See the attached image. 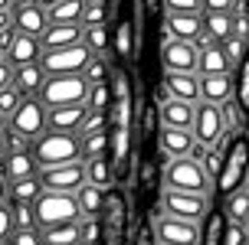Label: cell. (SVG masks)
Segmentation results:
<instances>
[{"instance_id":"6da1fadb","label":"cell","mask_w":249,"mask_h":245,"mask_svg":"<svg viewBox=\"0 0 249 245\" xmlns=\"http://www.w3.org/2000/svg\"><path fill=\"white\" fill-rule=\"evenodd\" d=\"M216 190L220 196H233L239 190H246L249 180V134H236L223 150L220 170H216Z\"/></svg>"},{"instance_id":"7a4b0ae2","label":"cell","mask_w":249,"mask_h":245,"mask_svg":"<svg viewBox=\"0 0 249 245\" xmlns=\"http://www.w3.org/2000/svg\"><path fill=\"white\" fill-rule=\"evenodd\" d=\"M30 154L39 163V170L46 167H66V163H79V137L75 134H56V131H43L36 141H30Z\"/></svg>"},{"instance_id":"3957f363","label":"cell","mask_w":249,"mask_h":245,"mask_svg":"<svg viewBox=\"0 0 249 245\" xmlns=\"http://www.w3.org/2000/svg\"><path fill=\"white\" fill-rule=\"evenodd\" d=\"M89 85L82 82V75H56V79H46L43 88H39V105L50 108H66V105H86Z\"/></svg>"},{"instance_id":"277c9868","label":"cell","mask_w":249,"mask_h":245,"mask_svg":"<svg viewBox=\"0 0 249 245\" xmlns=\"http://www.w3.org/2000/svg\"><path fill=\"white\" fill-rule=\"evenodd\" d=\"M164 183L167 190L177 193H194V196H207L210 193V177L203 173L200 163L194 160H167V170H164Z\"/></svg>"},{"instance_id":"5b68a950","label":"cell","mask_w":249,"mask_h":245,"mask_svg":"<svg viewBox=\"0 0 249 245\" xmlns=\"http://www.w3.org/2000/svg\"><path fill=\"white\" fill-rule=\"evenodd\" d=\"M33 216H36V229H50V226H66V222H79V206L72 196L59 193H43L33 203Z\"/></svg>"},{"instance_id":"8992f818","label":"cell","mask_w":249,"mask_h":245,"mask_svg":"<svg viewBox=\"0 0 249 245\" xmlns=\"http://www.w3.org/2000/svg\"><path fill=\"white\" fill-rule=\"evenodd\" d=\"M89 62L86 46H69V49H56V52H43L39 56V69L46 79H56V75H79Z\"/></svg>"},{"instance_id":"52a82bcc","label":"cell","mask_w":249,"mask_h":245,"mask_svg":"<svg viewBox=\"0 0 249 245\" xmlns=\"http://www.w3.org/2000/svg\"><path fill=\"white\" fill-rule=\"evenodd\" d=\"M7 131L26 137V141H36L46 131V108L39 105V98H23L20 108L13 111V118L7 121Z\"/></svg>"},{"instance_id":"ba28073f","label":"cell","mask_w":249,"mask_h":245,"mask_svg":"<svg viewBox=\"0 0 249 245\" xmlns=\"http://www.w3.org/2000/svg\"><path fill=\"white\" fill-rule=\"evenodd\" d=\"M190 134L200 147H216L223 141L226 128H223V118H220V108H213L207 101H197L194 108V124H190Z\"/></svg>"},{"instance_id":"9c48e42d","label":"cell","mask_w":249,"mask_h":245,"mask_svg":"<svg viewBox=\"0 0 249 245\" xmlns=\"http://www.w3.org/2000/svg\"><path fill=\"white\" fill-rule=\"evenodd\" d=\"M86 183L82 163H66V167H46L39 170V186L43 193H59V196H75V190Z\"/></svg>"},{"instance_id":"30bf717a","label":"cell","mask_w":249,"mask_h":245,"mask_svg":"<svg viewBox=\"0 0 249 245\" xmlns=\"http://www.w3.org/2000/svg\"><path fill=\"white\" fill-rule=\"evenodd\" d=\"M161 206L167 209L171 219H180V222H194L200 226L203 216H207V196H194V193H177V190H164V199Z\"/></svg>"},{"instance_id":"8fae6325","label":"cell","mask_w":249,"mask_h":245,"mask_svg":"<svg viewBox=\"0 0 249 245\" xmlns=\"http://www.w3.org/2000/svg\"><path fill=\"white\" fill-rule=\"evenodd\" d=\"M10 26L13 33H23V36L39 39L50 23H46V10L39 0H23V3H10Z\"/></svg>"},{"instance_id":"7c38bea8","label":"cell","mask_w":249,"mask_h":245,"mask_svg":"<svg viewBox=\"0 0 249 245\" xmlns=\"http://www.w3.org/2000/svg\"><path fill=\"white\" fill-rule=\"evenodd\" d=\"M197 59L200 52L194 43H180V39H164L161 49V62H164V72H174V75H197Z\"/></svg>"},{"instance_id":"4fadbf2b","label":"cell","mask_w":249,"mask_h":245,"mask_svg":"<svg viewBox=\"0 0 249 245\" xmlns=\"http://www.w3.org/2000/svg\"><path fill=\"white\" fill-rule=\"evenodd\" d=\"M154 239H158L161 245H197L200 226L171 219V216H161V219L154 222Z\"/></svg>"},{"instance_id":"5bb4252c","label":"cell","mask_w":249,"mask_h":245,"mask_svg":"<svg viewBox=\"0 0 249 245\" xmlns=\"http://www.w3.org/2000/svg\"><path fill=\"white\" fill-rule=\"evenodd\" d=\"M0 177L7 180V186L20 183V180H36L39 177V163L33 160L30 150H23V154H7V157L0 160Z\"/></svg>"},{"instance_id":"9a60e30c","label":"cell","mask_w":249,"mask_h":245,"mask_svg":"<svg viewBox=\"0 0 249 245\" xmlns=\"http://www.w3.org/2000/svg\"><path fill=\"white\" fill-rule=\"evenodd\" d=\"M86 105H66V108H50L46 111V131L56 134H75L86 121Z\"/></svg>"},{"instance_id":"2e32d148","label":"cell","mask_w":249,"mask_h":245,"mask_svg":"<svg viewBox=\"0 0 249 245\" xmlns=\"http://www.w3.org/2000/svg\"><path fill=\"white\" fill-rule=\"evenodd\" d=\"M39 56H43L39 39L23 36V33H13V43H10V49L3 52V62H7L10 69H20V65H36Z\"/></svg>"},{"instance_id":"e0dca14e","label":"cell","mask_w":249,"mask_h":245,"mask_svg":"<svg viewBox=\"0 0 249 245\" xmlns=\"http://www.w3.org/2000/svg\"><path fill=\"white\" fill-rule=\"evenodd\" d=\"M233 98V75H200V101L220 108Z\"/></svg>"},{"instance_id":"ac0fdd59","label":"cell","mask_w":249,"mask_h":245,"mask_svg":"<svg viewBox=\"0 0 249 245\" xmlns=\"http://www.w3.org/2000/svg\"><path fill=\"white\" fill-rule=\"evenodd\" d=\"M194 134L190 131H174V128H161V157L164 160H184L194 150Z\"/></svg>"},{"instance_id":"d6986e66","label":"cell","mask_w":249,"mask_h":245,"mask_svg":"<svg viewBox=\"0 0 249 245\" xmlns=\"http://www.w3.org/2000/svg\"><path fill=\"white\" fill-rule=\"evenodd\" d=\"M82 43V23L72 26H50L43 36H39V49L43 52H56V49H69Z\"/></svg>"},{"instance_id":"ffe728a7","label":"cell","mask_w":249,"mask_h":245,"mask_svg":"<svg viewBox=\"0 0 249 245\" xmlns=\"http://www.w3.org/2000/svg\"><path fill=\"white\" fill-rule=\"evenodd\" d=\"M164 88L167 95L177 98V101H187V105H197L200 101V75H174V72H164Z\"/></svg>"},{"instance_id":"44dd1931","label":"cell","mask_w":249,"mask_h":245,"mask_svg":"<svg viewBox=\"0 0 249 245\" xmlns=\"http://www.w3.org/2000/svg\"><path fill=\"white\" fill-rule=\"evenodd\" d=\"M197 75H233V62L226 59L223 46L210 43L207 49H200V59H197Z\"/></svg>"},{"instance_id":"7402d4cb","label":"cell","mask_w":249,"mask_h":245,"mask_svg":"<svg viewBox=\"0 0 249 245\" xmlns=\"http://www.w3.org/2000/svg\"><path fill=\"white\" fill-rule=\"evenodd\" d=\"M43 82H46V75H43V69H39V62L36 65H20V69H13V75H10V85L23 98H36L39 88H43Z\"/></svg>"},{"instance_id":"603a6c76","label":"cell","mask_w":249,"mask_h":245,"mask_svg":"<svg viewBox=\"0 0 249 245\" xmlns=\"http://www.w3.org/2000/svg\"><path fill=\"white\" fill-rule=\"evenodd\" d=\"M46 23L50 26H72L82 23V0H59V3H43Z\"/></svg>"},{"instance_id":"cb8c5ba5","label":"cell","mask_w":249,"mask_h":245,"mask_svg":"<svg viewBox=\"0 0 249 245\" xmlns=\"http://www.w3.org/2000/svg\"><path fill=\"white\" fill-rule=\"evenodd\" d=\"M194 108H197V105H187V101L171 98L167 105H161V124L164 128H174V131H190V124H194Z\"/></svg>"},{"instance_id":"d4e9b609","label":"cell","mask_w":249,"mask_h":245,"mask_svg":"<svg viewBox=\"0 0 249 245\" xmlns=\"http://www.w3.org/2000/svg\"><path fill=\"white\" fill-rule=\"evenodd\" d=\"M223 235H226V219L220 206H210L207 209V216L200 222V239L197 245H223Z\"/></svg>"},{"instance_id":"484cf974","label":"cell","mask_w":249,"mask_h":245,"mask_svg":"<svg viewBox=\"0 0 249 245\" xmlns=\"http://www.w3.org/2000/svg\"><path fill=\"white\" fill-rule=\"evenodd\" d=\"M72 199H75V206H79V216H86V219H99L102 216V203H105V193H102V190L82 183L75 190Z\"/></svg>"},{"instance_id":"4316f807","label":"cell","mask_w":249,"mask_h":245,"mask_svg":"<svg viewBox=\"0 0 249 245\" xmlns=\"http://www.w3.org/2000/svg\"><path fill=\"white\" fill-rule=\"evenodd\" d=\"M220 212H223V219L230 222V226H246L249 222V193L239 190V193H233V196H223Z\"/></svg>"},{"instance_id":"83f0119b","label":"cell","mask_w":249,"mask_h":245,"mask_svg":"<svg viewBox=\"0 0 249 245\" xmlns=\"http://www.w3.org/2000/svg\"><path fill=\"white\" fill-rule=\"evenodd\" d=\"M200 16H203V13H200ZM200 16H167V36L180 39V43H194V39L203 33Z\"/></svg>"},{"instance_id":"f1b7e54d","label":"cell","mask_w":249,"mask_h":245,"mask_svg":"<svg viewBox=\"0 0 249 245\" xmlns=\"http://www.w3.org/2000/svg\"><path fill=\"white\" fill-rule=\"evenodd\" d=\"M39 196H43V186L36 180H20V183L7 186V206H33Z\"/></svg>"},{"instance_id":"f546056e","label":"cell","mask_w":249,"mask_h":245,"mask_svg":"<svg viewBox=\"0 0 249 245\" xmlns=\"http://www.w3.org/2000/svg\"><path fill=\"white\" fill-rule=\"evenodd\" d=\"M39 242H43V245H82V239H79V222H66V226L39 229Z\"/></svg>"},{"instance_id":"4dcf8cb0","label":"cell","mask_w":249,"mask_h":245,"mask_svg":"<svg viewBox=\"0 0 249 245\" xmlns=\"http://www.w3.org/2000/svg\"><path fill=\"white\" fill-rule=\"evenodd\" d=\"M128 150H131V131H124V128H108V163L124 167Z\"/></svg>"},{"instance_id":"1f68e13d","label":"cell","mask_w":249,"mask_h":245,"mask_svg":"<svg viewBox=\"0 0 249 245\" xmlns=\"http://www.w3.org/2000/svg\"><path fill=\"white\" fill-rule=\"evenodd\" d=\"M82 170H86V183L95 186V190H108L112 186V163H108V157H99V160H89V163H82Z\"/></svg>"},{"instance_id":"d6a6232c","label":"cell","mask_w":249,"mask_h":245,"mask_svg":"<svg viewBox=\"0 0 249 245\" xmlns=\"http://www.w3.org/2000/svg\"><path fill=\"white\" fill-rule=\"evenodd\" d=\"M82 82H86L89 88L95 85H108V79H112V69H108V62H105V56H89L86 69H82Z\"/></svg>"},{"instance_id":"836d02e7","label":"cell","mask_w":249,"mask_h":245,"mask_svg":"<svg viewBox=\"0 0 249 245\" xmlns=\"http://www.w3.org/2000/svg\"><path fill=\"white\" fill-rule=\"evenodd\" d=\"M112 46H115V52L122 56V59H131L135 56V26L128 23V20H118L115 23V33H112Z\"/></svg>"},{"instance_id":"e575fe53","label":"cell","mask_w":249,"mask_h":245,"mask_svg":"<svg viewBox=\"0 0 249 245\" xmlns=\"http://www.w3.org/2000/svg\"><path fill=\"white\" fill-rule=\"evenodd\" d=\"M233 101H236V108L243 114H249V49L243 56V62H239L236 79H233Z\"/></svg>"},{"instance_id":"d590c367","label":"cell","mask_w":249,"mask_h":245,"mask_svg":"<svg viewBox=\"0 0 249 245\" xmlns=\"http://www.w3.org/2000/svg\"><path fill=\"white\" fill-rule=\"evenodd\" d=\"M82 46H86L89 56H102L105 49L112 46L108 26H82Z\"/></svg>"},{"instance_id":"8d00e7d4","label":"cell","mask_w":249,"mask_h":245,"mask_svg":"<svg viewBox=\"0 0 249 245\" xmlns=\"http://www.w3.org/2000/svg\"><path fill=\"white\" fill-rule=\"evenodd\" d=\"M108 3L105 0H82V26H105Z\"/></svg>"},{"instance_id":"74e56055","label":"cell","mask_w":249,"mask_h":245,"mask_svg":"<svg viewBox=\"0 0 249 245\" xmlns=\"http://www.w3.org/2000/svg\"><path fill=\"white\" fill-rule=\"evenodd\" d=\"M108 108H112V95H108V85H95V88H89V95H86V111L105 114Z\"/></svg>"},{"instance_id":"f35d334b","label":"cell","mask_w":249,"mask_h":245,"mask_svg":"<svg viewBox=\"0 0 249 245\" xmlns=\"http://www.w3.org/2000/svg\"><path fill=\"white\" fill-rule=\"evenodd\" d=\"M164 13L167 16H200L203 13V0H167Z\"/></svg>"},{"instance_id":"ab89813d","label":"cell","mask_w":249,"mask_h":245,"mask_svg":"<svg viewBox=\"0 0 249 245\" xmlns=\"http://www.w3.org/2000/svg\"><path fill=\"white\" fill-rule=\"evenodd\" d=\"M79 239L82 245H102V219H79Z\"/></svg>"},{"instance_id":"60d3db41","label":"cell","mask_w":249,"mask_h":245,"mask_svg":"<svg viewBox=\"0 0 249 245\" xmlns=\"http://www.w3.org/2000/svg\"><path fill=\"white\" fill-rule=\"evenodd\" d=\"M20 101H23V95H20L13 85H7L3 92H0V118H3V121H10L13 111L20 108Z\"/></svg>"},{"instance_id":"b9f144b4","label":"cell","mask_w":249,"mask_h":245,"mask_svg":"<svg viewBox=\"0 0 249 245\" xmlns=\"http://www.w3.org/2000/svg\"><path fill=\"white\" fill-rule=\"evenodd\" d=\"M102 131H108V118L105 114H95V111H89L82 128L75 131V137H92V134H102Z\"/></svg>"},{"instance_id":"7bdbcfd3","label":"cell","mask_w":249,"mask_h":245,"mask_svg":"<svg viewBox=\"0 0 249 245\" xmlns=\"http://www.w3.org/2000/svg\"><path fill=\"white\" fill-rule=\"evenodd\" d=\"M220 118H223V128H226V131H233V137L243 134V131H239V108H236V101H233V98L220 105Z\"/></svg>"},{"instance_id":"ee69618b","label":"cell","mask_w":249,"mask_h":245,"mask_svg":"<svg viewBox=\"0 0 249 245\" xmlns=\"http://www.w3.org/2000/svg\"><path fill=\"white\" fill-rule=\"evenodd\" d=\"M10 219H13V229H36L33 206H10Z\"/></svg>"},{"instance_id":"f6af8a7d","label":"cell","mask_w":249,"mask_h":245,"mask_svg":"<svg viewBox=\"0 0 249 245\" xmlns=\"http://www.w3.org/2000/svg\"><path fill=\"white\" fill-rule=\"evenodd\" d=\"M246 49H249V43H246V39H239V36H230L223 43V52H226V59L233 62V65H239V62H243Z\"/></svg>"},{"instance_id":"bcb514c9","label":"cell","mask_w":249,"mask_h":245,"mask_svg":"<svg viewBox=\"0 0 249 245\" xmlns=\"http://www.w3.org/2000/svg\"><path fill=\"white\" fill-rule=\"evenodd\" d=\"M7 245H43L39 242V229H13Z\"/></svg>"},{"instance_id":"7dc6e473","label":"cell","mask_w":249,"mask_h":245,"mask_svg":"<svg viewBox=\"0 0 249 245\" xmlns=\"http://www.w3.org/2000/svg\"><path fill=\"white\" fill-rule=\"evenodd\" d=\"M223 245H249L246 226H230V222H226V235H223Z\"/></svg>"},{"instance_id":"c3c4849f","label":"cell","mask_w":249,"mask_h":245,"mask_svg":"<svg viewBox=\"0 0 249 245\" xmlns=\"http://www.w3.org/2000/svg\"><path fill=\"white\" fill-rule=\"evenodd\" d=\"M13 235V219H10V206H0V245H7V239Z\"/></svg>"},{"instance_id":"681fc988","label":"cell","mask_w":249,"mask_h":245,"mask_svg":"<svg viewBox=\"0 0 249 245\" xmlns=\"http://www.w3.org/2000/svg\"><path fill=\"white\" fill-rule=\"evenodd\" d=\"M203 13H233V0H203Z\"/></svg>"},{"instance_id":"f907efd6","label":"cell","mask_w":249,"mask_h":245,"mask_svg":"<svg viewBox=\"0 0 249 245\" xmlns=\"http://www.w3.org/2000/svg\"><path fill=\"white\" fill-rule=\"evenodd\" d=\"M151 239H154V232H151V226H141L135 235V245H151Z\"/></svg>"},{"instance_id":"816d5d0a","label":"cell","mask_w":249,"mask_h":245,"mask_svg":"<svg viewBox=\"0 0 249 245\" xmlns=\"http://www.w3.org/2000/svg\"><path fill=\"white\" fill-rule=\"evenodd\" d=\"M10 75H13V69L7 65V62H0V92L10 85Z\"/></svg>"},{"instance_id":"f5cc1de1","label":"cell","mask_w":249,"mask_h":245,"mask_svg":"<svg viewBox=\"0 0 249 245\" xmlns=\"http://www.w3.org/2000/svg\"><path fill=\"white\" fill-rule=\"evenodd\" d=\"M141 177H144V186L154 183V170H151V163H144V167H141Z\"/></svg>"},{"instance_id":"db71d44e","label":"cell","mask_w":249,"mask_h":245,"mask_svg":"<svg viewBox=\"0 0 249 245\" xmlns=\"http://www.w3.org/2000/svg\"><path fill=\"white\" fill-rule=\"evenodd\" d=\"M3 203H7V180L0 177V206H3Z\"/></svg>"},{"instance_id":"11a10c76","label":"cell","mask_w":249,"mask_h":245,"mask_svg":"<svg viewBox=\"0 0 249 245\" xmlns=\"http://www.w3.org/2000/svg\"><path fill=\"white\" fill-rule=\"evenodd\" d=\"M3 26H10V10H7V13H0V30H3Z\"/></svg>"},{"instance_id":"9f6ffc18","label":"cell","mask_w":249,"mask_h":245,"mask_svg":"<svg viewBox=\"0 0 249 245\" xmlns=\"http://www.w3.org/2000/svg\"><path fill=\"white\" fill-rule=\"evenodd\" d=\"M10 10V0H0V13H7Z\"/></svg>"},{"instance_id":"6f0895ef","label":"cell","mask_w":249,"mask_h":245,"mask_svg":"<svg viewBox=\"0 0 249 245\" xmlns=\"http://www.w3.org/2000/svg\"><path fill=\"white\" fill-rule=\"evenodd\" d=\"M7 157V150H3V137H0V160Z\"/></svg>"},{"instance_id":"680465c9","label":"cell","mask_w":249,"mask_h":245,"mask_svg":"<svg viewBox=\"0 0 249 245\" xmlns=\"http://www.w3.org/2000/svg\"><path fill=\"white\" fill-rule=\"evenodd\" d=\"M3 131H7V121H3V118H0V134H3Z\"/></svg>"},{"instance_id":"91938a15","label":"cell","mask_w":249,"mask_h":245,"mask_svg":"<svg viewBox=\"0 0 249 245\" xmlns=\"http://www.w3.org/2000/svg\"><path fill=\"white\" fill-rule=\"evenodd\" d=\"M246 235H249V222H246Z\"/></svg>"},{"instance_id":"94428289","label":"cell","mask_w":249,"mask_h":245,"mask_svg":"<svg viewBox=\"0 0 249 245\" xmlns=\"http://www.w3.org/2000/svg\"><path fill=\"white\" fill-rule=\"evenodd\" d=\"M246 193H249V180H246Z\"/></svg>"},{"instance_id":"6125c7cd","label":"cell","mask_w":249,"mask_h":245,"mask_svg":"<svg viewBox=\"0 0 249 245\" xmlns=\"http://www.w3.org/2000/svg\"><path fill=\"white\" fill-rule=\"evenodd\" d=\"M0 62H3V56H0Z\"/></svg>"}]
</instances>
